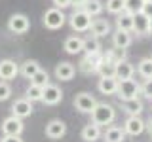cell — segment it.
Instances as JSON below:
<instances>
[{"label": "cell", "mask_w": 152, "mask_h": 142, "mask_svg": "<svg viewBox=\"0 0 152 142\" xmlns=\"http://www.w3.org/2000/svg\"><path fill=\"white\" fill-rule=\"evenodd\" d=\"M114 120H116V110H114L112 104H107V102L95 104V108L91 110V121L95 125H99V127L110 125Z\"/></svg>", "instance_id": "cell-1"}, {"label": "cell", "mask_w": 152, "mask_h": 142, "mask_svg": "<svg viewBox=\"0 0 152 142\" xmlns=\"http://www.w3.org/2000/svg\"><path fill=\"white\" fill-rule=\"evenodd\" d=\"M141 93V85L135 82L133 78L127 80H118V89H116V97L120 101H127V99H135Z\"/></svg>", "instance_id": "cell-2"}, {"label": "cell", "mask_w": 152, "mask_h": 142, "mask_svg": "<svg viewBox=\"0 0 152 142\" xmlns=\"http://www.w3.org/2000/svg\"><path fill=\"white\" fill-rule=\"evenodd\" d=\"M42 23H44L46 28H50V30H57V28H61L66 23V15L63 13V9L61 8H50L46 9L44 17H42Z\"/></svg>", "instance_id": "cell-3"}, {"label": "cell", "mask_w": 152, "mask_h": 142, "mask_svg": "<svg viewBox=\"0 0 152 142\" xmlns=\"http://www.w3.org/2000/svg\"><path fill=\"white\" fill-rule=\"evenodd\" d=\"M91 15H89L86 9H74L72 15L69 17V23L72 27V30L76 32H88L89 27H91Z\"/></svg>", "instance_id": "cell-4"}, {"label": "cell", "mask_w": 152, "mask_h": 142, "mask_svg": "<svg viewBox=\"0 0 152 142\" xmlns=\"http://www.w3.org/2000/svg\"><path fill=\"white\" fill-rule=\"evenodd\" d=\"M8 28L13 34H25V32H28V28H31V21H28V17L25 13H13L8 19Z\"/></svg>", "instance_id": "cell-5"}, {"label": "cell", "mask_w": 152, "mask_h": 142, "mask_svg": "<svg viewBox=\"0 0 152 142\" xmlns=\"http://www.w3.org/2000/svg\"><path fill=\"white\" fill-rule=\"evenodd\" d=\"M95 104H97V101L91 93H78L74 97V108L82 114H91Z\"/></svg>", "instance_id": "cell-6"}, {"label": "cell", "mask_w": 152, "mask_h": 142, "mask_svg": "<svg viewBox=\"0 0 152 142\" xmlns=\"http://www.w3.org/2000/svg\"><path fill=\"white\" fill-rule=\"evenodd\" d=\"M63 101V91H61V87H57L53 83H48L44 87V95H42V101L46 106H55V104H59Z\"/></svg>", "instance_id": "cell-7"}, {"label": "cell", "mask_w": 152, "mask_h": 142, "mask_svg": "<svg viewBox=\"0 0 152 142\" xmlns=\"http://www.w3.org/2000/svg\"><path fill=\"white\" fill-rule=\"evenodd\" d=\"M0 129H2V135H21L23 129H25V125H23V120L17 116H10L6 120L2 121V125H0Z\"/></svg>", "instance_id": "cell-8"}, {"label": "cell", "mask_w": 152, "mask_h": 142, "mask_svg": "<svg viewBox=\"0 0 152 142\" xmlns=\"http://www.w3.org/2000/svg\"><path fill=\"white\" fill-rule=\"evenodd\" d=\"M66 135V123L63 120H51L46 123V136L51 140H59Z\"/></svg>", "instance_id": "cell-9"}, {"label": "cell", "mask_w": 152, "mask_h": 142, "mask_svg": "<svg viewBox=\"0 0 152 142\" xmlns=\"http://www.w3.org/2000/svg\"><path fill=\"white\" fill-rule=\"evenodd\" d=\"M104 55L99 51V53H91V55H86V59L82 61V64H80V70L86 74H95L99 68V64L103 63Z\"/></svg>", "instance_id": "cell-10"}, {"label": "cell", "mask_w": 152, "mask_h": 142, "mask_svg": "<svg viewBox=\"0 0 152 142\" xmlns=\"http://www.w3.org/2000/svg\"><path fill=\"white\" fill-rule=\"evenodd\" d=\"M146 129V123L141 120L139 116H129L124 123V131L131 136H137V135H142V131Z\"/></svg>", "instance_id": "cell-11"}, {"label": "cell", "mask_w": 152, "mask_h": 142, "mask_svg": "<svg viewBox=\"0 0 152 142\" xmlns=\"http://www.w3.org/2000/svg\"><path fill=\"white\" fill-rule=\"evenodd\" d=\"M32 102L28 101V99H17L15 102L12 104V112H13V116H17V117H21V120H25V117H28L32 114Z\"/></svg>", "instance_id": "cell-12"}, {"label": "cell", "mask_w": 152, "mask_h": 142, "mask_svg": "<svg viewBox=\"0 0 152 142\" xmlns=\"http://www.w3.org/2000/svg\"><path fill=\"white\" fill-rule=\"evenodd\" d=\"M19 74V64L12 59L0 61V80H13Z\"/></svg>", "instance_id": "cell-13"}, {"label": "cell", "mask_w": 152, "mask_h": 142, "mask_svg": "<svg viewBox=\"0 0 152 142\" xmlns=\"http://www.w3.org/2000/svg\"><path fill=\"white\" fill-rule=\"evenodd\" d=\"M74 74H76V68L70 63H66V61H61L55 66V78L61 80V82H70L74 78Z\"/></svg>", "instance_id": "cell-14"}, {"label": "cell", "mask_w": 152, "mask_h": 142, "mask_svg": "<svg viewBox=\"0 0 152 142\" xmlns=\"http://www.w3.org/2000/svg\"><path fill=\"white\" fill-rule=\"evenodd\" d=\"M97 89H99V91H101L103 95H116V89H118V78H116V76H104V78L99 80Z\"/></svg>", "instance_id": "cell-15"}, {"label": "cell", "mask_w": 152, "mask_h": 142, "mask_svg": "<svg viewBox=\"0 0 152 142\" xmlns=\"http://www.w3.org/2000/svg\"><path fill=\"white\" fill-rule=\"evenodd\" d=\"M133 44V36L129 30H122V28H116V32L112 34V46L116 47H124V49H127Z\"/></svg>", "instance_id": "cell-16"}, {"label": "cell", "mask_w": 152, "mask_h": 142, "mask_svg": "<svg viewBox=\"0 0 152 142\" xmlns=\"http://www.w3.org/2000/svg\"><path fill=\"white\" fill-rule=\"evenodd\" d=\"M148 25H150V19L145 15V13H135V21H133V32L137 36H146L148 34Z\"/></svg>", "instance_id": "cell-17"}, {"label": "cell", "mask_w": 152, "mask_h": 142, "mask_svg": "<svg viewBox=\"0 0 152 142\" xmlns=\"http://www.w3.org/2000/svg\"><path fill=\"white\" fill-rule=\"evenodd\" d=\"M63 49L69 55H76V53H80V51H84V38H80V36H69L65 40V44H63Z\"/></svg>", "instance_id": "cell-18"}, {"label": "cell", "mask_w": 152, "mask_h": 142, "mask_svg": "<svg viewBox=\"0 0 152 142\" xmlns=\"http://www.w3.org/2000/svg\"><path fill=\"white\" fill-rule=\"evenodd\" d=\"M89 30H91V36L103 38V36L110 34V25H108L107 19H93V21H91V27H89Z\"/></svg>", "instance_id": "cell-19"}, {"label": "cell", "mask_w": 152, "mask_h": 142, "mask_svg": "<svg viewBox=\"0 0 152 142\" xmlns=\"http://www.w3.org/2000/svg\"><path fill=\"white\" fill-rule=\"evenodd\" d=\"M124 112L127 114V116H141L142 112V102L139 101V97L135 99H127V101H120Z\"/></svg>", "instance_id": "cell-20"}, {"label": "cell", "mask_w": 152, "mask_h": 142, "mask_svg": "<svg viewBox=\"0 0 152 142\" xmlns=\"http://www.w3.org/2000/svg\"><path fill=\"white\" fill-rule=\"evenodd\" d=\"M103 136V133H101V127L99 125H95V123H88V125H84V129H82V140L86 142H95V140H99Z\"/></svg>", "instance_id": "cell-21"}, {"label": "cell", "mask_w": 152, "mask_h": 142, "mask_svg": "<svg viewBox=\"0 0 152 142\" xmlns=\"http://www.w3.org/2000/svg\"><path fill=\"white\" fill-rule=\"evenodd\" d=\"M133 74H135V66H133L129 61H120V63H116V78L118 80H127V78H133Z\"/></svg>", "instance_id": "cell-22"}, {"label": "cell", "mask_w": 152, "mask_h": 142, "mask_svg": "<svg viewBox=\"0 0 152 142\" xmlns=\"http://www.w3.org/2000/svg\"><path fill=\"white\" fill-rule=\"evenodd\" d=\"M133 21H135V15H133V13H129V12H126V9H124L122 13H118V15H116V27L122 28V30L133 32Z\"/></svg>", "instance_id": "cell-23"}, {"label": "cell", "mask_w": 152, "mask_h": 142, "mask_svg": "<svg viewBox=\"0 0 152 142\" xmlns=\"http://www.w3.org/2000/svg\"><path fill=\"white\" fill-rule=\"evenodd\" d=\"M104 140L107 142H124L126 138V131L122 127H116V125H110L107 131H104Z\"/></svg>", "instance_id": "cell-24"}, {"label": "cell", "mask_w": 152, "mask_h": 142, "mask_svg": "<svg viewBox=\"0 0 152 142\" xmlns=\"http://www.w3.org/2000/svg\"><path fill=\"white\" fill-rule=\"evenodd\" d=\"M80 6H82V9H86V12H88L91 17H97L99 13L103 12V8H104L101 0H84Z\"/></svg>", "instance_id": "cell-25"}, {"label": "cell", "mask_w": 152, "mask_h": 142, "mask_svg": "<svg viewBox=\"0 0 152 142\" xmlns=\"http://www.w3.org/2000/svg\"><path fill=\"white\" fill-rule=\"evenodd\" d=\"M38 70H40V63L38 61H34V59H28V61H25V63L21 64V68H19V72H21L25 78H28L31 80L32 76H34Z\"/></svg>", "instance_id": "cell-26"}, {"label": "cell", "mask_w": 152, "mask_h": 142, "mask_svg": "<svg viewBox=\"0 0 152 142\" xmlns=\"http://www.w3.org/2000/svg\"><path fill=\"white\" fill-rule=\"evenodd\" d=\"M97 74L101 76V78H104V76H114L116 74V63H112V61L104 55L103 63L99 64V68H97Z\"/></svg>", "instance_id": "cell-27"}, {"label": "cell", "mask_w": 152, "mask_h": 142, "mask_svg": "<svg viewBox=\"0 0 152 142\" xmlns=\"http://www.w3.org/2000/svg\"><path fill=\"white\" fill-rule=\"evenodd\" d=\"M137 72H139L141 78L148 80L152 78V59L148 57V59H141L139 64H137Z\"/></svg>", "instance_id": "cell-28"}, {"label": "cell", "mask_w": 152, "mask_h": 142, "mask_svg": "<svg viewBox=\"0 0 152 142\" xmlns=\"http://www.w3.org/2000/svg\"><path fill=\"white\" fill-rule=\"evenodd\" d=\"M42 95H44V87H40V85H34V83H31V85L27 87V93H25V97H27L31 102H38V101H42Z\"/></svg>", "instance_id": "cell-29"}, {"label": "cell", "mask_w": 152, "mask_h": 142, "mask_svg": "<svg viewBox=\"0 0 152 142\" xmlns=\"http://www.w3.org/2000/svg\"><path fill=\"white\" fill-rule=\"evenodd\" d=\"M84 51H86V55L99 53V51H101L99 38H97V36H91V38H88V40H84Z\"/></svg>", "instance_id": "cell-30"}, {"label": "cell", "mask_w": 152, "mask_h": 142, "mask_svg": "<svg viewBox=\"0 0 152 142\" xmlns=\"http://www.w3.org/2000/svg\"><path fill=\"white\" fill-rule=\"evenodd\" d=\"M126 9V0H107V12L112 15H118Z\"/></svg>", "instance_id": "cell-31"}, {"label": "cell", "mask_w": 152, "mask_h": 142, "mask_svg": "<svg viewBox=\"0 0 152 142\" xmlns=\"http://www.w3.org/2000/svg\"><path fill=\"white\" fill-rule=\"evenodd\" d=\"M107 57L112 61V63H120V61H126L127 59V53H126L124 47H116V46H114L112 49L107 53Z\"/></svg>", "instance_id": "cell-32"}, {"label": "cell", "mask_w": 152, "mask_h": 142, "mask_svg": "<svg viewBox=\"0 0 152 142\" xmlns=\"http://www.w3.org/2000/svg\"><path fill=\"white\" fill-rule=\"evenodd\" d=\"M31 83H34V85H40V87H46L48 83H50V74L46 72V70H38V72L31 78Z\"/></svg>", "instance_id": "cell-33"}, {"label": "cell", "mask_w": 152, "mask_h": 142, "mask_svg": "<svg viewBox=\"0 0 152 142\" xmlns=\"http://www.w3.org/2000/svg\"><path fill=\"white\" fill-rule=\"evenodd\" d=\"M142 4H145V0H126V12L129 13H141L142 9Z\"/></svg>", "instance_id": "cell-34"}, {"label": "cell", "mask_w": 152, "mask_h": 142, "mask_svg": "<svg viewBox=\"0 0 152 142\" xmlns=\"http://www.w3.org/2000/svg\"><path fill=\"white\" fill-rule=\"evenodd\" d=\"M10 95H12V87H10L6 82H0V102H2V101H8Z\"/></svg>", "instance_id": "cell-35"}, {"label": "cell", "mask_w": 152, "mask_h": 142, "mask_svg": "<svg viewBox=\"0 0 152 142\" xmlns=\"http://www.w3.org/2000/svg\"><path fill=\"white\" fill-rule=\"evenodd\" d=\"M141 93L145 95L146 99H150V101H152V78L145 80V83L141 85Z\"/></svg>", "instance_id": "cell-36"}, {"label": "cell", "mask_w": 152, "mask_h": 142, "mask_svg": "<svg viewBox=\"0 0 152 142\" xmlns=\"http://www.w3.org/2000/svg\"><path fill=\"white\" fill-rule=\"evenodd\" d=\"M0 142H23L21 135H4Z\"/></svg>", "instance_id": "cell-37"}, {"label": "cell", "mask_w": 152, "mask_h": 142, "mask_svg": "<svg viewBox=\"0 0 152 142\" xmlns=\"http://www.w3.org/2000/svg\"><path fill=\"white\" fill-rule=\"evenodd\" d=\"M141 12L145 13L148 19H152V0H150V2H145V4H142V9H141Z\"/></svg>", "instance_id": "cell-38"}, {"label": "cell", "mask_w": 152, "mask_h": 142, "mask_svg": "<svg viewBox=\"0 0 152 142\" xmlns=\"http://www.w3.org/2000/svg\"><path fill=\"white\" fill-rule=\"evenodd\" d=\"M53 6L55 8H69V6H72V0H53Z\"/></svg>", "instance_id": "cell-39"}, {"label": "cell", "mask_w": 152, "mask_h": 142, "mask_svg": "<svg viewBox=\"0 0 152 142\" xmlns=\"http://www.w3.org/2000/svg\"><path fill=\"white\" fill-rule=\"evenodd\" d=\"M82 2H84V0H76V2H72V6H80Z\"/></svg>", "instance_id": "cell-40"}, {"label": "cell", "mask_w": 152, "mask_h": 142, "mask_svg": "<svg viewBox=\"0 0 152 142\" xmlns=\"http://www.w3.org/2000/svg\"><path fill=\"white\" fill-rule=\"evenodd\" d=\"M148 34H152V19H150V25H148Z\"/></svg>", "instance_id": "cell-41"}, {"label": "cell", "mask_w": 152, "mask_h": 142, "mask_svg": "<svg viewBox=\"0 0 152 142\" xmlns=\"http://www.w3.org/2000/svg\"><path fill=\"white\" fill-rule=\"evenodd\" d=\"M148 129H150V133H152V117H150V121H148Z\"/></svg>", "instance_id": "cell-42"}, {"label": "cell", "mask_w": 152, "mask_h": 142, "mask_svg": "<svg viewBox=\"0 0 152 142\" xmlns=\"http://www.w3.org/2000/svg\"><path fill=\"white\" fill-rule=\"evenodd\" d=\"M145 2H150V0H145Z\"/></svg>", "instance_id": "cell-43"}, {"label": "cell", "mask_w": 152, "mask_h": 142, "mask_svg": "<svg viewBox=\"0 0 152 142\" xmlns=\"http://www.w3.org/2000/svg\"><path fill=\"white\" fill-rule=\"evenodd\" d=\"M72 2H76V0H72Z\"/></svg>", "instance_id": "cell-44"}, {"label": "cell", "mask_w": 152, "mask_h": 142, "mask_svg": "<svg viewBox=\"0 0 152 142\" xmlns=\"http://www.w3.org/2000/svg\"><path fill=\"white\" fill-rule=\"evenodd\" d=\"M150 59H152V55H150Z\"/></svg>", "instance_id": "cell-45"}, {"label": "cell", "mask_w": 152, "mask_h": 142, "mask_svg": "<svg viewBox=\"0 0 152 142\" xmlns=\"http://www.w3.org/2000/svg\"><path fill=\"white\" fill-rule=\"evenodd\" d=\"M150 135H152V133H150Z\"/></svg>", "instance_id": "cell-46"}]
</instances>
